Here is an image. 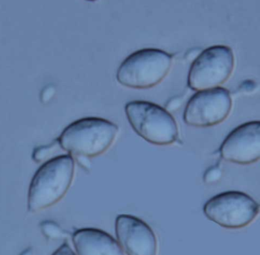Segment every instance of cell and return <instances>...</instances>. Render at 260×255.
Instances as JSON below:
<instances>
[{
	"label": "cell",
	"mask_w": 260,
	"mask_h": 255,
	"mask_svg": "<svg viewBox=\"0 0 260 255\" xmlns=\"http://www.w3.org/2000/svg\"><path fill=\"white\" fill-rule=\"evenodd\" d=\"M75 174V159L63 154L44 163L30 183L28 210L37 213L53 206L68 192Z\"/></svg>",
	"instance_id": "1"
},
{
	"label": "cell",
	"mask_w": 260,
	"mask_h": 255,
	"mask_svg": "<svg viewBox=\"0 0 260 255\" xmlns=\"http://www.w3.org/2000/svg\"><path fill=\"white\" fill-rule=\"evenodd\" d=\"M183 103V98L182 97H175L171 99L170 101L167 103L166 105L165 109L167 111H177L178 108H181Z\"/></svg>",
	"instance_id": "14"
},
{
	"label": "cell",
	"mask_w": 260,
	"mask_h": 255,
	"mask_svg": "<svg viewBox=\"0 0 260 255\" xmlns=\"http://www.w3.org/2000/svg\"><path fill=\"white\" fill-rule=\"evenodd\" d=\"M232 99L223 87L200 90L192 95L185 108L183 119L190 126H214L224 122L231 114Z\"/></svg>",
	"instance_id": "7"
},
{
	"label": "cell",
	"mask_w": 260,
	"mask_h": 255,
	"mask_svg": "<svg viewBox=\"0 0 260 255\" xmlns=\"http://www.w3.org/2000/svg\"><path fill=\"white\" fill-rule=\"evenodd\" d=\"M52 255H77L72 249L68 241H65Z\"/></svg>",
	"instance_id": "15"
},
{
	"label": "cell",
	"mask_w": 260,
	"mask_h": 255,
	"mask_svg": "<svg viewBox=\"0 0 260 255\" xmlns=\"http://www.w3.org/2000/svg\"><path fill=\"white\" fill-rule=\"evenodd\" d=\"M72 240L77 255H124L112 236L100 229H79Z\"/></svg>",
	"instance_id": "10"
},
{
	"label": "cell",
	"mask_w": 260,
	"mask_h": 255,
	"mask_svg": "<svg viewBox=\"0 0 260 255\" xmlns=\"http://www.w3.org/2000/svg\"><path fill=\"white\" fill-rule=\"evenodd\" d=\"M119 127L105 119L86 117L65 128L57 138L59 146L70 155L95 157L108 150L114 142Z\"/></svg>",
	"instance_id": "2"
},
{
	"label": "cell",
	"mask_w": 260,
	"mask_h": 255,
	"mask_svg": "<svg viewBox=\"0 0 260 255\" xmlns=\"http://www.w3.org/2000/svg\"><path fill=\"white\" fill-rule=\"evenodd\" d=\"M58 145V142L56 140L52 144L49 145V146L37 148L33 152V160L37 163L43 162L50 155L52 151L55 150V147Z\"/></svg>",
	"instance_id": "12"
},
{
	"label": "cell",
	"mask_w": 260,
	"mask_h": 255,
	"mask_svg": "<svg viewBox=\"0 0 260 255\" xmlns=\"http://www.w3.org/2000/svg\"><path fill=\"white\" fill-rule=\"evenodd\" d=\"M221 177V169L219 164L213 166L207 170L204 175V181L206 184H213L217 182Z\"/></svg>",
	"instance_id": "13"
},
{
	"label": "cell",
	"mask_w": 260,
	"mask_h": 255,
	"mask_svg": "<svg viewBox=\"0 0 260 255\" xmlns=\"http://www.w3.org/2000/svg\"><path fill=\"white\" fill-rule=\"evenodd\" d=\"M118 243L127 255H157L155 234L147 223L132 215H119L115 222Z\"/></svg>",
	"instance_id": "9"
},
{
	"label": "cell",
	"mask_w": 260,
	"mask_h": 255,
	"mask_svg": "<svg viewBox=\"0 0 260 255\" xmlns=\"http://www.w3.org/2000/svg\"><path fill=\"white\" fill-rule=\"evenodd\" d=\"M234 66L235 57L231 48L224 45L207 48L192 62L188 86L194 91L219 87L230 79Z\"/></svg>",
	"instance_id": "5"
},
{
	"label": "cell",
	"mask_w": 260,
	"mask_h": 255,
	"mask_svg": "<svg viewBox=\"0 0 260 255\" xmlns=\"http://www.w3.org/2000/svg\"><path fill=\"white\" fill-rule=\"evenodd\" d=\"M172 55L158 49H143L127 57L119 66L116 79L128 88H151L159 84L170 73Z\"/></svg>",
	"instance_id": "3"
},
{
	"label": "cell",
	"mask_w": 260,
	"mask_h": 255,
	"mask_svg": "<svg viewBox=\"0 0 260 255\" xmlns=\"http://www.w3.org/2000/svg\"><path fill=\"white\" fill-rule=\"evenodd\" d=\"M41 230L44 237L49 239L64 238L68 233L54 221L45 220L41 223Z\"/></svg>",
	"instance_id": "11"
},
{
	"label": "cell",
	"mask_w": 260,
	"mask_h": 255,
	"mask_svg": "<svg viewBox=\"0 0 260 255\" xmlns=\"http://www.w3.org/2000/svg\"><path fill=\"white\" fill-rule=\"evenodd\" d=\"M32 249L31 248H27V249L24 250L23 252L20 255H32Z\"/></svg>",
	"instance_id": "17"
},
{
	"label": "cell",
	"mask_w": 260,
	"mask_h": 255,
	"mask_svg": "<svg viewBox=\"0 0 260 255\" xmlns=\"http://www.w3.org/2000/svg\"><path fill=\"white\" fill-rule=\"evenodd\" d=\"M256 83L253 81H244L242 84L240 85V88H239V90L242 92H251L253 90H254V89L256 88Z\"/></svg>",
	"instance_id": "16"
},
{
	"label": "cell",
	"mask_w": 260,
	"mask_h": 255,
	"mask_svg": "<svg viewBox=\"0 0 260 255\" xmlns=\"http://www.w3.org/2000/svg\"><path fill=\"white\" fill-rule=\"evenodd\" d=\"M129 123L146 141L157 146H169L178 139L176 121L168 111L147 101H132L124 108Z\"/></svg>",
	"instance_id": "4"
},
{
	"label": "cell",
	"mask_w": 260,
	"mask_h": 255,
	"mask_svg": "<svg viewBox=\"0 0 260 255\" xmlns=\"http://www.w3.org/2000/svg\"><path fill=\"white\" fill-rule=\"evenodd\" d=\"M221 157L226 162L248 165L260 157V122L252 121L236 128L220 148Z\"/></svg>",
	"instance_id": "8"
},
{
	"label": "cell",
	"mask_w": 260,
	"mask_h": 255,
	"mask_svg": "<svg viewBox=\"0 0 260 255\" xmlns=\"http://www.w3.org/2000/svg\"><path fill=\"white\" fill-rule=\"evenodd\" d=\"M87 1L94 2V1H97V0H87Z\"/></svg>",
	"instance_id": "18"
},
{
	"label": "cell",
	"mask_w": 260,
	"mask_h": 255,
	"mask_svg": "<svg viewBox=\"0 0 260 255\" xmlns=\"http://www.w3.org/2000/svg\"><path fill=\"white\" fill-rule=\"evenodd\" d=\"M204 213L207 219L221 227L239 229L254 221L259 213V205L245 193L228 191L207 201Z\"/></svg>",
	"instance_id": "6"
}]
</instances>
